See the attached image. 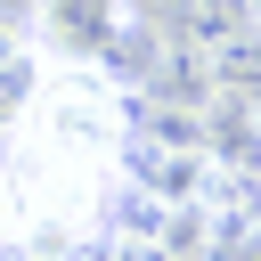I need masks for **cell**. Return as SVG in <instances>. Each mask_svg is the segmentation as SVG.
<instances>
[{
	"label": "cell",
	"mask_w": 261,
	"mask_h": 261,
	"mask_svg": "<svg viewBox=\"0 0 261 261\" xmlns=\"http://www.w3.org/2000/svg\"><path fill=\"white\" fill-rule=\"evenodd\" d=\"M33 49L57 65H90V73H122V57L155 49V24L130 0H33Z\"/></svg>",
	"instance_id": "obj_1"
},
{
	"label": "cell",
	"mask_w": 261,
	"mask_h": 261,
	"mask_svg": "<svg viewBox=\"0 0 261 261\" xmlns=\"http://www.w3.org/2000/svg\"><path fill=\"white\" fill-rule=\"evenodd\" d=\"M41 49H33V33H8L0 24V139L24 122V106H33V90H41Z\"/></svg>",
	"instance_id": "obj_2"
},
{
	"label": "cell",
	"mask_w": 261,
	"mask_h": 261,
	"mask_svg": "<svg viewBox=\"0 0 261 261\" xmlns=\"http://www.w3.org/2000/svg\"><path fill=\"white\" fill-rule=\"evenodd\" d=\"M114 261H179V253H171V245H163V237H147V245H122V253H114Z\"/></svg>",
	"instance_id": "obj_3"
},
{
	"label": "cell",
	"mask_w": 261,
	"mask_h": 261,
	"mask_svg": "<svg viewBox=\"0 0 261 261\" xmlns=\"http://www.w3.org/2000/svg\"><path fill=\"white\" fill-rule=\"evenodd\" d=\"M253 24H261V0H253Z\"/></svg>",
	"instance_id": "obj_4"
}]
</instances>
